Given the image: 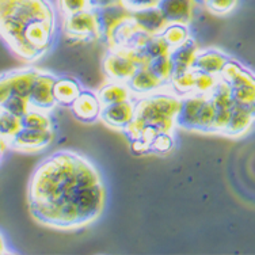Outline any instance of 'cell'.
Here are the masks:
<instances>
[{
  "label": "cell",
  "mask_w": 255,
  "mask_h": 255,
  "mask_svg": "<svg viewBox=\"0 0 255 255\" xmlns=\"http://www.w3.org/2000/svg\"><path fill=\"white\" fill-rule=\"evenodd\" d=\"M31 217L56 230H78L98 220L106 205V187L98 168L74 151H57L30 178Z\"/></svg>",
  "instance_id": "obj_1"
},
{
  "label": "cell",
  "mask_w": 255,
  "mask_h": 255,
  "mask_svg": "<svg viewBox=\"0 0 255 255\" xmlns=\"http://www.w3.org/2000/svg\"><path fill=\"white\" fill-rule=\"evenodd\" d=\"M182 97L170 91L142 95L136 99V116L133 123L124 130L130 141L141 140L151 147V142L159 133H172L177 125Z\"/></svg>",
  "instance_id": "obj_2"
},
{
  "label": "cell",
  "mask_w": 255,
  "mask_h": 255,
  "mask_svg": "<svg viewBox=\"0 0 255 255\" xmlns=\"http://www.w3.org/2000/svg\"><path fill=\"white\" fill-rule=\"evenodd\" d=\"M1 1V38L8 49L19 57L23 35L38 20L56 19L49 0H0Z\"/></svg>",
  "instance_id": "obj_3"
},
{
  "label": "cell",
  "mask_w": 255,
  "mask_h": 255,
  "mask_svg": "<svg viewBox=\"0 0 255 255\" xmlns=\"http://www.w3.org/2000/svg\"><path fill=\"white\" fill-rule=\"evenodd\" d=\"M216 110L209 95L191 93L182 97L177 125L187 130L215 133Z\"/></svg>",
  "instance_id": "obj_4"
},
{
  "label": "cell",
  "mask_w": 255,
  "mask_h": 255,
  "mask_svg": "<svg viewBox=\"0 0 255 255\" xmlns=\"http://www.w3.org/2000/svg\"><path fill=\"white\" fill-rule=\"evenodd\" d=\"M141 65L148 63L133 48H109L103 59V71L112 82L128 83Z\"/></svg>",
  "instance_id": "obj_5"
},
{
  "label": "cell",
  "mask_w": 255,
  "mask_h": 255,
  "mask_svg": "<svg viewBox=\"0 0 255 255\" xmlns=\"http://www.w3.org/2000/svg\"><path fill=\"white\" fill-rule=\"evenodd\" d=\"M220 78L230 86L236 103L255 108V72L239 61L231 59Z\"/></svg>",
  "instance_id": "obj_6"
},
{
  "label": "cell",
  "mask_w": 255,
  "mask_h": 255,
  "mask_svg": "<svg viewBox=\"0 0 255 255\" xmlns=\"http://www.w3.org/2000/svg\"><path fill=\"white\" fill-rule=\"evenodd\" d=\"M64 31L69 38L97 39L99 34L98 18L94 8L78 11L64 16Z\"/></svg>",
  "instance_id": "obj_7"
},
{
  "label": "cell",
  "mask_w": 255,
  "mask_h": 255,
  "mask_svg": "<svg viewBox=\"0 0 255 255\" xmlns=\"http://www.w3.org/2000/svg\"><path fill=\"white\" fill-rule=\"evenodd\" d=\"M95 12H97V18H98V39H101L108 46L112 42L116 30L121 25H124L125 22L132 19V10L124 3L97 8Z\"/></svg>",
  "instance_id": "obj_8"
},
{
  "label": "cell",
  "mask_w": 255,
  "mask_h": 255,
  "mask_svg": "<svg viewBox=\"0 0 255 255\" xmlns=\"http://www.w3.org/2000/svg\"><path fill=\"white\" fill-rule=\"evenodd\" d=\"M39 72V69L33 67L4 72L0 82V99L7 98L8 95H20L29 98L31 87Z\"/></svg>",
  "instance_id": "obj_9"
},
{
  "label": "cell",
  "mask_w": 255,
  "mask_h": 255,
  "mask_svg": "<svg viewBox=\"0 0 255 255\" xmlns=\"http://www.w3.org/2000/svg\"><path fill=\"white\" fill-rule=\"evenodd\" d=\"M209 97H211L212 102L215 105V110H216L215 133L224 136L228 124L231 121V117H232V113H234L236 101L231 93L230 86L221 78L217 87L213 90V93Z\"/></svg>",
  "instance_id": "obj_10"
},
{
  "label": "cell",
  "mask_w": 255,
  "mask_h": 255,
  "mask_svg": "<svg viewBox=\"0 0 255 255\" xmlns=\"http://www.w3.org/2000/svg\"><path fill=\"white\" fill-rule=\"evenodd\" d=\"M57 82V78L49 72H39L35 78L34 84L30 91L29 101L30 106L38 110L50 112L57 105L56 97H54V84Z\"/></svg>",
  "instance_id": "obj_11"
},
{
  "label": "cell",
  "mask_w": 255,
  "mask_h": 255,
  "mask_svg": "<svg viewBox=\"0 0 255 255\" xmlns=\"http://www.w3.org/2000/svg\"><path fill=\"white\" fill-rule=\"evenodd\" d=\"M54 138V130H39L22 128L18 134L11 140V148L22 152H38L49 147Z\"/></svg>",
  "instance_id": "obj_12"
},
{
  "label": "cell",
  "mask_w": 255,
  "mask_h": 255,
  "mask_svg": "<svg viewBox=\"0 0 255 255\" xmlns=\"http://www.w3.org/2000/svg\"><path fill=\"white\" fill-rule=\"evenodd\" d=\"M134 116H136V101L129 99L124 102L103 106L99 120H102L108 127L120 129L124 132L133 123Z\"/></svg>",
  "instance_id": "obj_13"
},
{
  "label": "cell",
  "mask_w": 255,
  "mask_h": 255,
  "mask_svg": "<svg viewBox=\"0 0 255 255\" xmlns=\"http://www.w3.org/2000/svg\"><path fill=\"white\" fill-rule=\"evenodd\" d=\"M132 20L141 31L151 35L162 34L163 30L170 25L159 5L132 10Z\"/></svg>",
  "instance_id": "obj_14"
},
{
  "label": "cell",
  "mask_w": 255,
  "mask_h": 255,
  "mask_svg": "<svg viewBox=\"0 0 255 255\" xmlns=\"http://www.w3.org/2000/svg\"><path fill=\"white\" fill-rule=\"evenodd\" d=\"M128 86L130 87L132 93L138 97L159 93L166 87H170V84L166 83L155 72H152L148 65H141L136 71V74L133 75V78L128 82Z\"/></svg>",
  "instance_id": "obj_15"
},
{
  "label": "cell",
  "mask_w": 255,
  "mask_h": 255,
  "mask_svg": "<svg viewBox=\"0 0 255 255\" xmlns=\"http://www.w3.org/2000/svg\"><path fill=\"white\" fill-rule=\"evenodd\" d=\"M255 125V108L236 103L224 136L232 138L243 137L251 132Z\"/></svg>",
  "instance_id": "obj_16"
},
{
  "label": "cell",
  "mask_w": 255,
  "mask_h": 255,
  "mask_svg": "<svg viewBox=\"0 0 255 255\" xmlns=\"http://www.w3.org/2000/svg\"><path fill=\"white\" fill-rule=\"evenodd\" d=\"M103 105L99 99L98 94L83 90L79 98L71 106L74 112L75 117L79 118L83 123H94L101 118V112H102Z\"/></svg>",
  "instance_id": "obj_17"
},
{
  "label": "cell",
  "mask_w": 255,
  "mask_h": 255,
  "mask_svg": "<svg viewBox=\"0 0 255 255\" xmlns=\"http://www.w3.org/2000/svg\"><path fill=\"white\" fill-rule=\"evenodd\" d=\"M196 0H159V8L170 23H185L189 25L193 12Z\"/></svg>",
  "instance_id": "obj_18"
},
{
  "label": "cell",
  "mask_w": 255,
  "mask_h": 255,
  "mask_svg": "<svg viewBox=\"0 0 255 255\" xmlns=\"http://www.w3.org/2000/svg\"><path fill=\"white\" fill-rule=\"evenodd\" d=\"M230 60V56H227L224 52L219 49L200 50L197 54L193 69L197 72H205V74L220 76Z\"/></svg>",
  "instance_id": "obj_19"
},
{
  "label": "cell",
  "mask_w": 255,
  "mask_h": 255,
  "mask_svg": "<svg viewBox=\"0 0 255 255\" xmlns=\"http://www.w3.org/2000/svg\"><path fill=\"white\" fill-rule=\"evenodd\" d=\"M198 52H200V48L193 38L186 41L185 44L178 46L175 49H171L170 56H171L172 65H174L172 76L193 69Z\"/></svg>",
  "instance_id": "obj_20"
},
{
  "label": "cell",
  "mask_w": 255,
  "mask_h": 255,
  "mask_svg": "<svg viewBox=\"0 0 255 255\" xmlns=\"http://www.w3.org/2000/svg\"><path fill=\"white\" fill-rule=\"evenodd\" d=\"M97 94H98L103 106L124 102V101H129V99H133V95H134L130 87L128 86V83L112 82V80H109V83L102 86Z\"/></svg>",
  "instance_id": "obj_21"
},
{
  "label": "cell",
  "mask_w": 255,
  "mask_h": 255,
  "mask_svg": "<svg viewBox=\"0 0 255 255\" xmlns=\"http://www.w3.org/2000/svg\"><path fill=\"white\" fill-rule=\"evenodd\" d=\"M80 84L71 78L57 79L54 84V97L57 101V105H65V106H72L74 102L79 98L82 94Z\"/></svg>",
  "instance_id": "obj_22"
},
{
  "label": "cell",
  "mask_w": 255,
  "mask_h": 255,
  "mask_svg": "<svg viewBox=\"0 0 255 255\" xmlns=\"http://www.w3.org/2000/svg\"><path fill=\"white\" fill-rule=\"evenodd\" d=\"M22 125L23 128H30V129L49 130L53 129V118L50 117L49 112L31 108L22 117Z\"/></svg>",
  "instance_id": "obj_23"
},
{
  "label": "cell",
  "mask_w": 255,
  "mask_h": 255,
  "mask_svg": "<svg viewBox=\"0 0 255 255\" xmlns=\"http://www.w3.org/2000/svg\"><path fill=\"white\" fill-rule=\"evenodd\" d=\"M196 75L197 72L194 69L174 75L171 80H170V83H168L170 84V90H172L174 93H177L181 97L194 93V90H196Z\"/></svg>",
  "instance_id": "obj_24"
},
{
  "label": "cell",
  "mask_w": 255,
  "mask_h": 255,
  "mask_svg": "<svg viewBox=\"0 0 255 255\" xmlns=\"http://www.w3.org/2000/svg\"><path fill=\"white\" fill-rule=\"evenodd\" d=\"M162 37L166 39V42L170 45L171 49L181 46L191 38L189 27L185 23H170L163 30Z\"/></svg>",
  "instance_id": "obj_25"
},
{
  "label": "cell",
  "mask_w": 255,
  "mask_h": 255,
  "mask_svg": "<svg viewBox=\"0 0 255 255\" xmlns=\"http://www.w3.org/2000/svg\"><path fill=\"white\" fill-rule=\"evenodd\" d=\"M22 128H23L22 118L7 112V110L0 109V133H1V137L8 138L11 141Z\"/></svg>",
  "instance_id": "obj_26"
},
{
  "label": "cell",
  "mask_w": 255,
  "mask_h": 255,
  "mask_svg": "<svg viewBox=\"0 0 255 255\" xmlns=\"http://www.w3.org/2000/svg\"><path fill=\"white\" fill-rule=\"evenodd\" d=\"M0 109L7 110L22 118L31 109V106H30L29 98L20 97V95H8L7 98L0 99Z\"/></svg>",
  "instance_id": "obj_27"
},
{
  "label": "cell",
  "mask_w": 255,
  "mask_h": 255,
  "mask_svg": "<svg viewBox=\"0 0 255 255\" xmlns=\"http://www.w3.org/2000/svg\"><path fill=\"white\" fill-rule=\"evenodd\" d=\"M148 67L162 80H164L166 83H170L172 74H174V65H172V60L170 54H164V56H160L157 59L151 60L148 63Z\"/></svg>",
  "instance_id": "obj_28"
},
{
  "label": "cell",
  "mask_w": 255,
  "mask_h": 255,
  "mask_svg": "<svg viewBox=\"0 0 255 255\" xmlns=\"http://www.w3.org/2000/svg\"><path fill=\"white\" fill-rule=\"evenodd\" d=\"M219 82H220V76L205 74V72H197L196 90H194V93L204 94V95H211V94L213 93V90L217 87Z\"/></svg>",
  "instance_id": "obj_29"
},
{
  "label": "cell",
  "mask_w": 255,
  "mask_h": 255,
  "mask_svg": "<svg viewBox=\"0 0 255 255\" xmlns=\"http://www.w3.org/2000/svg\"><path fill=\"white\" fill-rule=\"evenodd\" d=\"M174 147V138H172V133L164 132L159 133L157 136L151 142V152L155 153H167L170 152Z\"/></svg>",
  "instance_id": "obj_30"
},
{
  "label": "cell",
  "mask_w": 255,
  "mask_h": 255,
  "mask_svg": "<svg viewBox=\"0 0 255 255\" xmlns=\"http://www.w3.org/2000/svg\"><path fill=\"white\" fill-rule=\"evenodd\" d=\"M239 0H209L205 7L213 14L226 15L235 8Z\"/></svg>",
  "instance_id": "obj_31"
},
{
  "label": "cell",
  "mask_w": 255,
  "mask_h": 255,
  "mask_svg": "<svg viewBox=\"0 0 255 255\" xmlns=\"http://www.w3.org/2000/svg\"><path fill=\"white\" fill-rule=\"evenodd\" d=\"M60 8L65 16V15L90 8V4L89 0H60Z\"/></svg>",
  "instance_id": "obj_32"
},
{
  "label": "cell",
  "mask_w": 255,
  "mask_h": 255,
  "mask_svg": "<svg viewBox=\"0 0 255 255\" xmlns=\"http://www.w3.org/2000/svg\"><path fill=\"white\" fill-rule=\"evenodd\" d=\"M124 4L128 5L130 10H140V8H145V7H152L157 5L159 0H123Z\"/></svg>",
  "instance_id": "obj_33"
},
{
  "label": "cell",
  "mask_w": 255,
  "mask_h": 255,
  "mask_svg": "<svg viewBox=\"0 0 255 255\" xmlns=\"http://www.w3.org/2000/svg\"><path fill=\"white\" fill-rule=\"evenodd\" d=\"M120 3H124L123 0H89L90 8H103V7H109V5L120 4Z\"/></svg>",
  "instance_id": "obj_34"
},
{
  "label": "cell",
  "mask_w": 255,
  "mask_h": 255,
  "mask_svg": "<svg viewBox=\"0 0 255 255\" xmlns=\"http://www.w3.org/2000/svg\"><path fill=\"white\" fill-rule=\"evenodd\" d=\"M209 0H196L197 4H201V5H206V3H208Z\"/></svg>",
  "instance_id": "obj_35"
}]
</instances>
